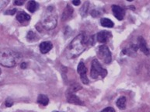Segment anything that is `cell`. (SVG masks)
<instances>
[{
	"label": "cell",
	"mask_w": 150,
	"mask_h": 112,
	"mask_svg": "<svg viewBox=\"0 0 150 112\" xmlns=\"http://www.w3.org/2000/svg\"><path fill=\"white\" fill-rule=\"evenodd\" d=\"M72 14H73V9L69 5H67L65 9L62 13V21H66L72 18Z\"/></svg>",
	"instance_id": "cell-11"
},
{
	"label": "cell",
	"mask_w": 150,
	"mask_h": 112,
	"mask_svg": "<svg viewBox=\"0 0 150 112\" xmlns=\"http://www.w3.org/2000/svg\"><path fill=\"white\" fill-rule=\"evenodd\" d=\"M117 107L121 109V110H125L126 108V98L125 96H121L117 99L116 102Z\"/></svg>",
	"instance_id": "cell-14"
},
{
	"label": "cell",
	"mask_w": 150,
	"mask_h": 112,
	"mask_svg": "<svg viewBox=\"0 0 150 112\" xmlns=\"http://www.w3.org/2000/svg\"><path fill=\"white\" fill-rule=\"evenodd\" d=\"M16 20L17 21H19L20 23H23L27 22V21H29L30 20V16L28 15L27 13H26L25 12L20 11L19 12L17 15H16Z\"/></svg>",
	"instance_id": "cell-13"
},
{
	"label": "cell",
	"mask_w": 150,
	"mask_h": 112,
	"mask_svg": "<svg viewBox=\"0 0 150 112\" xmlns=\"http://www.w3.org/2000/svg\"><path fill=\"white\" fill-rule=\"evenodd\" d=\"M24 3V1L23 0H21V1H19V0H16L14 2V4L15 5H17V6H21Z\"/></svg>",
	"instance_id": "cell-25"
},
{
	"label": "cell",
	"mask_w": 150,
	"mask_h": 112,
	"mask_svg": "<svg viewBox=\"0 0 150 112\" xmlns=\"http://www.w3.org/2000/svg\"><path fill=\"white\" fill-rule=\"evenodd\" d=\"M21 59L20 53L9 48L0 50V65L4 67L12 68L16 66Z\"/></svg>",
	"instance_id": "cell-3"
},
{
	"label": "cell",
	"mask_w": 150,
	"mask_h": 112,
	"mask_svg": "<svg viewBox=\"0 0 150 112\" xmlns=\"http://www.w3.org/2000/svg\"><path fill=\"white\" fill-rule=\"evenodd\" d=\"M40 24L47 30H53L58 24V15L54 6H48L41 16Z\"/></svg>",
	"instance_id": "cell-2"
},
{
	"label": "cell",
	"mask_w": 150,
	"mask_h": 112,
	"mask_svg": "<svg viewBox=\"0 0 150 112\" xmlns=\"http://www.w3.org/2000/svg\"><path fill=\"white\" fill-rule=\"evenodd\" d=\"M138 47L135 46V45H132L129 48H127V49H124L123 50V53L124 54H127V55H132V52H136Z\"/></svg>",
	"instance_id": "cell-19"
},
{
	"label": "cell",
	"mask_w": 150,
	"mask_h": 112,
	"mask_svg": "<svg viewBox=\"0 0 150 112\" xmlns=\"http://www.w3.org/2000/svg\"><path fill=\"white\" fill-rule=\"evenodd\" d=\"M8 3H9V1H0V11H1L6 6H7Z\"/></svg>",
	"instance_id": "cell-22"
},
{
	"label": "cell",
	"mask_w": 150,
	"mask_h": 112,
	"mask_svg": "<svg viewBox=\"0 0 150 112\" xmlns=\"http://www.w3.org/2000/svg\"><path fill=\"white\" fill-rule=\"evenodd\" d=\"M13 101L10 97H8L6 100V106L7 108H10V107L13 106Z\"/></svg>",
	"instance_id": "cell-21"
},
{
	"label": "cell",
	"mask_w": 150,
	"mask_h": 112,
	"mask_svg": "<svg viewBox=\"0 0 150 112\" xmlns=\"http://www.w3.org/2000/svg\"><path fill=\"white\" fill-rule=\"evenodd\" d=\"M100 24L104 27H108V28H112L114 27V23L113 21L108 18H102L100 20Z\"/></svg>",
	"instance_id": "cell-16"
},
{
	"label": "cell",
	"mask_w": 150,
	"mask_h": 112,
	"mask_svg": "<svg viewBox=\"0 0 150 112\" xmlns=\"http://www.w3.org/2000/svg\"><path fill=\"white\" fill-rule=\"evenodd\" d=\"M86 67L85 64L83 62H80L77 68V72L80 75V79L82 80V83L83 84H88L89 83V79H88L87 75H86Z\"/></svg>",
	"instance_id": "cell-6"
},
{
	"label": "cell",
	"mask_w": 150,
	"mask_h": 112,
	"mask_svg": "<svg viewBox=\"0 0 150 112\" xmlns=\"http://www.w3.org/2000/svg\"><path fill=\"white\" fill-rule=\"evenodd\" d=\"M100 112H116L114 108H111V107H108V108H104L103 110L101 111Z\"/></svg>",
	"instance_id": "cell-23"
},
{
	"label": "cell",
	"mask_w": 150,
	"mask_h": 112,
	"mask_svg": "<svg viewBox=\"0 0 150 112\" xmlns=\"http://www.w3.org/2000/svg\"><path fill=\"white\" fill-rule=\"evenodd\" d=\"M88 6H89V2H85L84 5H83V6L82 7V9H81V15L83 16H86V14L87 13Z\"/></svg>",
	"instance_id": "cell-20"
},
{
	"label": "cell",
	"mask_w": 150,
	"mask_h": 112,
	"mask_svg": "<svg viewBox=\"0 0 150 112\" xmlns=\"http://www.w3.org/2000/svg\"><path fill=\"white\" fill-rule=\"evenodd\" d=\"M108 75V71L102 67L100 63L97 59H93L91 63V70H90V76L94 79H100L105 78Z\"/></svg>",
	"instance_id": "cell-4"
},
{
	"label": "cell",
	"mask_w": 150,
	"mask_h": 112,
	"mask_svg": "<svg viewBox=\"0 0 150 112\" xmlns=\"http://www.w3.org/2000/svg\"><path fill=\"white\" fill-rule=\"evenodd\" d=\"M72 3H73V5H75V6H79L81 2L79 0H74V1H72Z\"/></svg>",
	"instance_id": "cell-26"
},
{
	"label": "cell",
	"mask_w": 150,
	"mask_h": 112,
	"mask_svg": "<svg viewBox=\"0 0 150 112\" xmlns=\"http://www.w3.org/2000/svg\"><path fill=\"white\" fill-rule=\"evenodd\" d=\"M112 12L114 16L118 20H122L125 17V10L121 6L113 5L112 6Z\"/></svg>",
	"instance_id": "cell-9"
},
{
	"label": "cell",
	"mask_w": 150,
	"mask_h": 112,
	"mask_svg": "<svg viewBox=\"0 0 150 112\" xmlns=\"http://www.w3.org/2000/svg\"><path fill=\"white\" fill-rule=\"evenodd\" d=\"M138 43H139V48H140L142 52H143L144 54H146V55H149V50L146 40L142 37L140 36L138 38Z\"/></svg>",
	"instance_id": "cell-10"
},
{
	"label": "cell",
	"mask_w": 150,
	"mask_h": 112,
	"mask_svg": "<svg viewBox=\"0 0 150 112\" xmlns=\"http://www.w3.org/2000/svg\"><path fill=\"white\" fill-rule=\"evenodd\" d=\"M38 103L43 106H47L49 103V99L45 94H40L38 97Z\"/></svg>",
	"instance_id": "cell-15"
},
{
	"label": "cell",
	"mask_w": 150,
	"mask_h": 112,
	"mask_svg": "<svg viewBox=\"0 0 150 112\" xmlns=\"http://www.w3.org/2000/svg\"><path fill=\"white\" fill-rule=\"evenodd\" d=\"M16 9H9V10H7L5 14H9V15H13V14L16 13Z\"/></svg>",
	"instance_id": "cell-24"
},
{
	"label": "cell",
	"mask_w": 150,
	"mask_h": 112,
	"mask_svg": "<svg viewBox=\"0 0 150 112\" xmlns=\"http://www.w3.org/2000/svg\"><path fill=\"white\" fill-rule=\"evenodd\" d=\"M97 56L105 64H109V63L111 62V60H112L111 52H110L108 46H106V45H101L98 47Z\"/></svg>",
	"instance_id": "cell-5"
},
{
	"label": "cell",
	"mask_w": 150,
	"mask_h": 112,
	"mask_svg": "<svg viewBox=\"0 0 150 112\" xmlns=\"http://www.w3.org/2000/svg\"><path fill=\"white\" fill-rule=\"evenodd\" d=\"M27 39L29 41H30V42H34V41H36V40H38L39 38H38V37L37 36V34L34 33V31H29L28 32V34H27Z\"/></svg>",
	"instance_id": "cell-18"
},
{
	"label": "cell",
	"mask_w": 150,
	"mask_h": 112,
	"mask_svg": "<svg viewBox=\"0 0 150 112\" xmlns=\"http://www.w3.org/2000/svg\"><path fill=\"white\" fill-rule=\"evenodd\" d=\"M53 112H59V111H53Z\"/></svg>",
	"instance_id": "cell-29"
},
{
	"label": "cell",
	"mask_w": 150,
	"mask_h": 112,
	"mask_svg": "<svg viewBox=\"0 0 150 112\" xmlns=\"http://www.w3.org/2000/svg\"><path fill=\"white\" fill-rule=\"evenodd\" d=\"M38 7V4L35 1H30L27 4V9L29 10L30 13H34L36 11Z\"/></svg>",
	"instance_id": "cell-17"
},
{
	"label": "cell",
	"mask_w": 150,
	"mask_h": 112,
	"mask_svg": "<svg viewBox=\"0 0 150 112\" xmlns=\"http://www.w3.org/2000/svg\"><path fill=\"white\" fill-rule=\"evenodd\" d=\"M27 65L26 62H22L20 64V67H21V69H25L27 68Z\"/></svg>",
	"instance_id": "cell-27"
},
{
	"label": "cell",
	"mask_w": 150,
	"mask_h": 112,
	"mask_svg": "<svg viewBox=\"0 0 150 112\" xmlns=\"http://www.w3.org/2000/svg\"><path fill=\"white\" fill-rule=\"evenodd\" d=\"M66 99H67L68 102L70 103H73V104H76V105H82L83 104V102L80 101V99L76 96L75 93L70 91L69 90L66 92Z\"/></svg>",
	"instance_id": "cell-7"
},
{
	"label": "cell",
	"mask_w": 150,
	"mask_h": 112,
	"mask_svg": "<svg viewBox=\"0 0 150 112\" xmlns=\"http://www.w3.org/2000/svg\"><path fill=\"white\" fill-rule=\"evenodd\" d=\"M112 37V34L110 31H106V30H102V31L99 32L96 36V39L98 40V42L104 44L107 43L109 40L110 38Z\"/></svg>",
	"instance_id": "cell-8"
},
{
	"label": "cell",
	"mask_w": 150,
	"mask_h": 112,
	"mask_svg": "<svg viewBox=\"0 0 150 112\" xmlns=\"http://www.w3.org/2000/svg\"><path fill=\"white\" fill-rule=\"evenodd\" d=\"M93 43V38L87 36L85 33L79 34L71 41L65 51L67 58H75L80 55L90 45Z\"/></svg>",
	"instance_id": "cell-1"
},
{
	"label": "cell",
	"mask_w": 150,
	"mask_h": 112,
	"mask_svg": "<svg viewBox=\"0 0 150 112\" xmlns=\"http://www.w3.org/2000/svg\"><path fill=\"white\" fill-rule=\"evenodd\" d=\"M1 73H2V71H1V69H0V75H1Z\"/></svg>",
	"instance_id": "cell-28"
},
{
	"label": "cell",
	"mask_w": 150,
	"mask_h": 112,
	"mask_svg": "<svg viewBox=\"0 0 150 112\" xmlns=\"http://www.w3.org/2000/svg\"><path fill=\"white\" fill-rule=\"evenodd\" d=\"M52 47H53V45H52V42H50V41H44V42L40 43V46H39L40 52L42 54H47V52H49L52 49Z\"/></svg>",
	"instance_id": "cell-12"
}]
</instances>
